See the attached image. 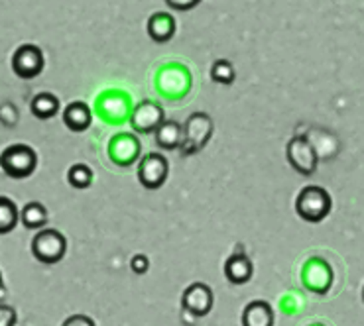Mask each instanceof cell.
<instances>
[{
  "mask_svg": "<svg viewBox=\"0 0 364 326\" xmlns=\"http://www.w3.org/2000/svg\"><path fill=\"white\" fill-rule=\"evenodd\" d=\"M331 207H333L331 195L317 185L304 187L296 199V210L299 218H304L305 222H311V224H317L329 217Z\"/></svg>",
  "mask_w": 364,
  "mask_h": 326,
  "instance_id": "6da1fadb",
  "label": "cell"
},
{
  "mask_svg": "<svg viewBox=\"0 0 364 326\" xmlns=\"http://www.w3.org/2000/svg\"><path fill=\"white\" fill-rule=\"evenodd\" d=\"M156 85H158L160 94L168 97L171 101H179L191 89V73L181 63H170L158 71Z\"/></svg>",
  "mask_w": 364,
  "mask_h": 326,
  "instance_id": "7a4b0ae2",
  "label": "cell"
},
{
  "mask_svg": "<svg viewBox=\"0 0 364 326\" xmlns=\"http://www.w3.org/2000/svg\"><path fill=\"white\" fill-rule=\"evenodd\" d=\"M68 251V240L61 234L60 230L53 228H43L32 240V254L38 261H42L46 266H53L63 259Z\"/></svg>",
  "mask_w": 364,
  "mask_h": 326,
  "instance_id": "3957f363",
  "label": "cell"
},
{
  "mask_svg": "<svg viewBox=\"0 0 364 326\" xmlns=\"http://www.w3.org/2000/svg\"><path fill=\"white\" fill-rule=\"evenodd\" d=\"M38 156L26 143H14L2 151V169L12 179H24L36 171Z\"/></svg>",
  "mask_w": 364,
  "mask_h": 326,
  "instance_id": "277c9868",
  "label": "cell"
},
{
  "mask_svg": "<svg viewBox=\"0 0 364 326\" xmlns=\"http://www.w3.org/2000/svg\"><path fill=\"white\" fill-rule=\"evenodd\" d=\"M213 136V120L209 114L205 112H193L187 118L183 124V143H181V151L186 156L197 153L207 146Z\"/></svg>",
  "mask_w": 364,
  "mask_h": 326,
  "instance_id": "5b68a950",
  "label": "cell"
},
{
  "mask_svg": "<svg viewBox=\"0 0 364 326\" xmlns=\"http://www.w3.org/2000/svg\"><path fill=\"white\" fill-rule=\"evenodd\" d=\"M132 110L134 109H130V97L119 89L105 91L97 99V112L109 124H122V122L130 120Z\"/></svg>",
  "mask_w": 364,
  "mask_h": 326,
  "instance_id": "8992f818",
  "label": "cell"
},
{
  "mask_svg": "<svg viewBox=\"0 0 364 326\" xmlns=\"http://www.w3.org/2000/svg\"><path fill=\"white\" fill-rule=\"evenodd\" d=\"M286 156L291 168L296 169L299 175H314L319 158H317V151H315L314 143L309 142L305 136H296L291 138L286 148Z\"/></svg>",
  "mask_w": 364,
  "mask_h": 326,
  "instance_id": "52a82bcc",
  "label": "cell"
},
{
  "mask_svg": "<svg viewBox=\"0 0 364 326\" xmlns=\"http://www.w3.org/2000/svg\"><path fill=\"white\" fill-rule=\"evenodd\" d=\"M168 171H170L168 159L164 158L161 153L152 151V153H146L144 158L140 159V163H138V181L146 189L156 191V189H160L161 185L166 183Z\"/></svg>",
  "mask_w": 364,
  "mask_h": 326,
  "instance_id": "ba28073f",
  "label": "cell"
},
{
  "mask_svg": "<svg viewBox=\"0 0 364 326\" xmlns=\"http://www.w3.org/2000/svg\"><path fill=\"white\" fill-rule=\"evenodd\" d=\"M333 269L323 258H309L305 261L304 269H301V281H304L305 289L317 295H325L333 285Z\"/></svg>",
  "mask_w": 364,
  "mask_h": 326,
  "instance_id": "9c48e42d",
  "label": "cell"
},
{
  "mask_svg": "<svg viewBox=\"0 0 364 326\" xmlns=\"http://www.w3.org/2000/svg\"><path fill=\"white\" fill-rule=\"evenodd\" d=\"M164 122H166L164 110L154 101H142L140 104H136L130 116L132 130L138 134H156Z\"/></svg>",
  "mask_w": 364,
  "mask_h": 326,
  "instance_id": "30bf717a",
  "label": "cell"
},
{
  "mask_svg": "<svg viewBox=\"0 0 364 326\" xmlns=\"http://www.w3.org/2000/svg\"><path fill=\"white\" fill-rule=\"evenodd\" d=\"M12 69L22 79H34L42 73L43 69V53L38 45L26 43L20 45L12 55Z\"/></svg>",
  "mask_w": 364,
  "mask_h": 326,
  "instance_id": "8fae6325",
  "label": "cell"
},
{
  "mask_svg": "<svg viewBox=\"0 0 364 326\" xmlns=\"http://www.w3.org/2000/svg\"><path fill=\"white\" fill-rule=\"evenodd\" d=\"M213 301L211 287L205 283H191L181 295V307L195 318L207 317L213 309Z\"/></svg>",
  "mask_w": 364,
  "mask_h": 326,
  "instance_id": "7c38bea8",
  "label": "cell"
},
{
  "mask_svg": "<svg viewBox=\"0 0 364 326\" xmlns=\"http://www.w3.org/2000/svg\"><path fill=\"white\" fill-rule=\"evenodd\" d=\"M109 158L112 163H117L120 168L132 165L136 159L140 158V142L134 134L130 132H120L112 136L109 142Z\"/></svg>",
  "mask_w": 364,
  "mask_h": 326,
  "instance_id": "4fadbf2b",
  "label": "cell"
},
{
  "mask_svg": "<svg viewBox=\"0 0 364 326\" xmlns=\"http://www.w3.org/2000/svg\"><path fill=\"white\" fill-rule=\"evenodd\" d=\"M255 266L245 254H232L225 263V277L232 285H245L252 279Z\"/></svg>",
  "mask_w": 364,
  "mask_h": 326,
  "instance_id": "5bb4252c",
  "label": "cell"
},
{
  "mask_svg": "<svg viewBox=\"0 0 364 326\" xmlns=\"http://www.w3.org/2000/svg\"><path fill=\"white\" fill-rule=\"evenodd\" d=\"M176 28H178L176 20L168 12H156L148 20V36L158 43L170 42L173 34H176Z\"/></svg>",
  "mask_w": 364,
  "mask_h": 326,
  "instance_id": "9a60e30c",
  "label": "cell"
},
{
  "mask_svg": "<svg viewBox=\"0 0 364 326\" xmlns=\"http://www.w3.org/2000/svg\"><path fill=\"white\" fill-rule=\"evenodd\" d=\"M274 309L270 303L252 301L242 310V326H274Z\"/></svg>",
  "mask_w": 364,
  "mask_h": 326,
  "instance_id": "2e32d148",
  "label": "cell"
},
{
  "mask_svg": "<svg viewBox=\"0 0 364 326\" xmlns=\"http://www.w3.org/2000/svg\"><path fill=\"white\" fill-rule=\"evenodd\" d=\"M63 122L68 126L69 130L73 132H83L87 130L91 122H93V114H91V109L87 107L85 102L75 101L69 104L68 109L63 110Z\"/></svg>",
  "mask_w": 364,
  "mask_h": 326,
  "instance_id": "e0dca14e",
  "label": "cell"
},
{
  "mask_svg": "<svg viewBox=\"0 0 364 326\" xmlns=\"http://www.w3.org/2000/svg\"><path fill=\"white\" fill-rule=\"evenodd\" d=\"M156 143L161 150H176L183 143V126L176 120H166L156 132Z\"/></svg>",
  "mask_w": 364,
  "mask_h": 326,
  "instance_id": "ac0fdd59",
  "label": "cell"
},
{
  "mask_svg": "<svg viewBox=\"0 0 364 326\" xmlns=\"http://www.w3.org/2000/svg\"><path fill=\"white\" fill-rule=\"evenodd\" d=\"M60 110V99L50 92H40L32 101V114L40 120H50L58 114Z\"/></svg>",
  "mask_w": 364,
  "mask_h": 326,
  "instance_id": "d6986e66",
  "label": "cell"
},
{
  "mask_svg": "<svg viewBox=\"0 0 364 326\" xmlns=\"http://www.w3.org/2000/svg\"><path fill=\"white\" fill-rule=\"evenodd\" d=\"M20 218H22V212L18 210L14 201L9 197H0V232L2 234L12 232Z\"/></svg>",
  "mask_w": 364,
  "mask_h": 326,
  "instance_id": "ffe728a7",
  "label": "cell"
},
{
  "mask_svg": "<svg viewBox=\"0 0 364 326\" xmlns=\"http://www.w3.org/2000/svg\"><path fill=\"white\" fill-rule=\"evenodd\" d=\"M22 222H24L26 228H32V230L43 228L48 222V210L42 202H28L22 209Z\"/></svg>",
  "mask_w": 364,
  "mask_h": 326,
  "instance_id": "44dd1931",
  "label": "cell"
},
{
  "mask_svg": "<svg viewBox=\"0 0 364 326\" xmlns=\"http://www.w3.org/2000/svg\"><path fill=\"white\" fill-rule=\"evenodd\" d=\"M68 181L75 189H87V187H91V183H93V171L85 163H75L73 168L69 169Z\"/></svg>",
  "mask_w": 364,
  "mask_h": 326,
  "instance_id": "7402d4cb",
  "label": "cell"
},
{
  "mask_svg": "<svg viewBox=\"0 0 364 326\" xmlns=\"http://www.w3.org/2000/svg\"><path fill=\"white\" fill-rule=\"evenodd\" d=\"M235 67H232V63L227 61V59H217L215 63H213L211 67V79L213 81H217L220 85H230L235 81Z\"/></svg>",
  "mask_w": 364,
  "mask_h": 326,
  "instance_id": "603a6c76",
  "label": "cell"
},
{
  "mask_svg": "<svg viewBox=\"0 0 364 326\" xmlns=\"http://www.w3.org/2000/svg\"><path fill=\"white\" fill-rule=\"evenodd\" d=\"M18 317L14 307L10 305H2L0 307V326H16Z\"/></svg>",
  "mask_w": 364,
  "mask_h": 326,
  "instance_id": "cb8c5ba5",
  "label": "cell"
},
{
  "mask_svg": "<svg viewBox=\"0 0 364 326\" xmlns=\"http://www.w3.org/2000/svg\"><path fill=\"white\" fill-rule=\"evenodd\" d=\"M130 268H132V271H134V273L142 276V273H146V271H148V268H150V261H148V258H146V256L138 254V256H134V258H132V261H130Z\"/></svg>",
  "mask_w": 364,
  "mask_h": 326,
  "instance_id": "d4e9b609",
  "label": "cell"
},
{
  "mask_svg": "<svg viewBox=\"0 0 364 326\" xmlns=\"http://www.w3.org/2000/svg\"><path fill=\"white\" fill-rule=\"evenodd\" d=\"M61 326H97V325H95L93 318L87 317V315H73V317L65 318Z\"/></svg>",
  "mask_w": 364,
  "mask_h": 326,
  "instance_id": "484cf974",
  "label": "cell"
},
{
  "mask_svg": "<svg viewBox=\"0 0 364 326\" xmlns=\"http://www.w3.org/2000/svg\"><path fill=\"white\" fill-rule=\"evenodd\" d=\"M170 9L173 10H191L199 4V0H189V2H176V0H168Z\"/></svg>",
  "mask_w": 364,
  "mask_h": 326,
  "instance_id": "4316f807",
  "label": "cell"
},
{
  "mask_svg": "<svg viewBox=\"0 0 364 326\" xmlns=\"http://www.w3.org/2000/svg\"><path fill=\"white\" fill-rule=\"evenodd\" d=\"M363 301H364V289H363Z\"/></svg>",
  "mask_w": 364,
  "mask_h": 326,
  "instance_id": "83f0119b",
  "label": "cell"
},
{
  "mask_svg": "<svg viewBox=\"0 0 364 326\" xmlns=\"http://www.w3.org/2000/svg\"><path fill=\"white\" fill-rule=\"evenodd\" d=\"M311 326H323V325H311Z\"/></svg>",
  "mask_w": 364,
  "mask_h": 326,
  "instance_id": "f1b7e54d",
  "label": "cell"
}]
</instances>
